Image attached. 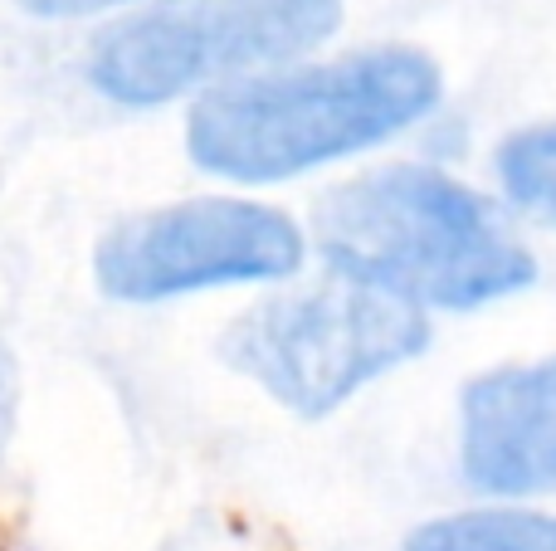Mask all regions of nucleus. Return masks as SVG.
<instances>
[{
	"instance_id": "obj_2",
	"label": "nucleus",
	"mask_w": 556,
	"mask_h": 551,
	"mask_svg": "<svg viewBox=\"0 0 556 551\" xmlns=\"http://www.w3.org/2000/svg\"><path fill=\"white\" fill-rule=\"evenodd\" d=\"M313 234L337 279L410 308L469 312L538 279L493 205L434 166H381L337 185L317 201Z\"/></svg>"
},
{
	"instance_id": "obj_9",
	"label": "nucleus",
	"mask_w": 556,
	"mask_h": 551,
	"mask_svg": "<svg viewBox=\"0 0 556 551\" xmlns=\"http://www.w3.org/2000/svg\"><path fill=\"white\" fill-rule=\"evenodd\" d=\"M20 5L39 20H78V15H98V10L132 5V0H20Z\"/></svg>"
},
{
	"instance_id": "obj_3",
	"label": "nucleus",
	"mask_w": 556,
	"mask_h": 551,
	"mask_svg": "<svg viewBox=\"0 0 556 551\" xmlns=\"http://www.w3.org/2000/svg\"><path fill=\"white\" fill-rule=\"evenodd\" d=\"M425 347L430 318L420 308L352 279H327L235 318L220 337V361L283 410L323 420Z\"/></svg>"
},
{
	"instance_id": "obj_6",
	"label": "nucleus",
	"mask_w": 556,
	"mask_h": 551,
	"mask_svg": "<svg viewBox=\"0 0 556 551\" xmlns=\"http://www.w3.org/2000/svg\"><path fill=\"white\" fill-rule=\"evenodd\" d=\"M459 464L493 498L556 488V357L483 371L464 386Z\"/></svg>"
},
{
	"instance_id": "obj_8",
	"label": "nucleus",
	"mask_w": 556,
	"mask_h": 551,
	"mask_svg": "<svg viewBox=\"0 0 556 551\" xmlns=\"http://www.w3.org/2000/svg\"><path fill=\"white\" fill-rule=\"evenodd\" d=\"M498 181L518 210L556 225V123L522 127L498 146Z\"/></svg>"
},
{
	"instance_id": "obj_10",
	"label": "nucleus",
	"mask_w": 556,
	"mask_h": 551,
	"mask_svg": "<svg viewBox=\"0 0 556 551\" xmlns=\"http://www.w3.org/2000/svg\"><path fill=\"white\" fill-rule=\"evenodd\" d=\"M15 415H20V381H15V361L0 347V454L15 439Z\"/></svg>"
},
{
	"instance_id": "obj_5",
	"label": "nucleus",
	"mask_w": 556,
	"mask_h": 551,
	"mask_svg": "<svg viewBox=\"0 0 556 551\" xmlns=\"http://www.w3.org/2000/svg\"><path fill=\"white\" fill-rule=\"evenodd\" d=\"M303 234L283 210L230 195L176 201L117 220L93 249V279L113 303H166L298 273Z\"/></svg>"
},
{
	"instance_id": "obj_4",
	"label": "nucleus",
	"mask_w": 556,
	"mask_h": 551,
	"mask_svg": "<svg viewBox=\"0 0 556 551\" xmlns=\"http://www.w3.org/2000/svg\"><path fill=\"white\" fill-rule=\"evenodd\" d=\"M342 25V0H152L88 49V84L117 107H162L191 88L283 64Z\"/></svg>"
},
{
	"instance_id": "obj_1",
	"label": "nucleus",
	"mask_w": 556,
	"mask_h": 551,
	"mask_svg": "<svg viewBox=\"0 0 556 551\" xmlns=\"http://www.w3.org/2000/svg\"><path fill=\"white\" fill-rule=\"evenodd\" d=\"M440 64L410 44H376L278 74H240L201 93L186 123V152L201 171L225 181H288L391 142L440 103Z\"/></svg>"
},
{
	"instance_id": "obj_7",
	"label": "nucleus",
	"mask_w": 556,
	"mask_h": 551,
	"mask_svg": "<svg viewBox=\"0 0 556 551\" xmlns=\"http://www.w3.org/2000/svg\"><path fill=\"white\" fill-rule=\"evenodd\" d=\"M405 551H556V517L522 508L454 513L410 533Z\"/></svg>"
}]
</instances>
